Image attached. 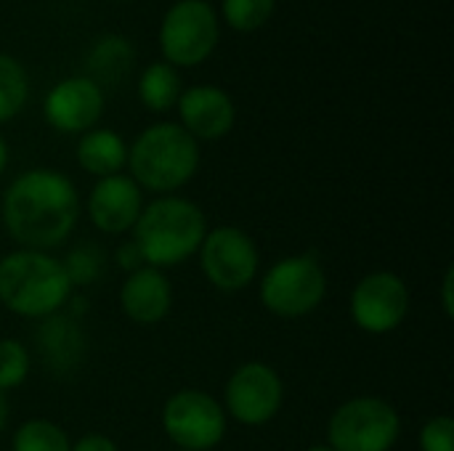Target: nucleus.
<instances>
[{"instance_id":"21","label":"nucleus","mask_w":454,"mask_h":451,"mask_svg":"<svg viewBox=\"0 0 454 451\" xmlns=\"http://www.w3.org/2000/svg\"><path fill=\"white\" fill-rule=\"evenodd\" d=\"M29 375V354L19 340H0V391L19 388Z\"/></svg>"},{"instance_id":"4","label":"nucleus","mask_w":454,"mask_h":451,"mask_svg":"<svg viewBox=\"0 0 454 451\" xmlns=\"http://www.w3.org/2000/svg\"><path fill=\"white\" fill-rule=\"evenodd\" d=\"M128 165L138 189L170 194L194 178L200 146L181 125L160 122L146 128L128 149Z\"/></svg>"},{"instance_id":"6","label":"nucleus","mask_w":454,"mask_h":451,"mask_svg":"<svg viewBox=\"0 0 454 451\" xmlns=\"http://www.w3.org/2000/svg\"><path fill=\"white\" fill-rule=\"evenodd\" d=\"M327 274L311 255H293L274 263L261 279V303L279 319H301L322 306Z\"/></svg>"},{"instance_id":"24","label":"nucleus","mask_w":454,"mask_h":451,"mask_svg":"<svg viewBox=\"0 0 454 451\" xmlns=\"http://www.w3.org/2000/svg\"><path fill=\"white\" fill-rule=\"evenodd\" d=\"M130 58V48L125 40L120 37H109L104 43H98V48L93 51L90 66H96L101 74H106V80H112V74H122Z\"/></svg>"},{"instance_id":"14","label":"nucleus","mask_w":454,"mask_h":451,"mask_svg":"<svg viewBox=\"0 0 454 451\" xmlns=\"http://www.w3.org/2000/svg\"><path fill=\"white\" fill-rule=\"evenodd\" d=\"M181 128L197 141H213L231 130L234 104L226 90L215 85H197L178 96Z\"/></svg>"},{"instance_id":"10","label":"nucleus","mask_w":454,"mask_h":451,"mask_svg":"<svg viewBox=\"0 0 454 451\" xmlns=\"http://www.w3.org/2000/svg\"><path fill=\"white\" fill-rule=\"evenodd\" d=\"M285 401V385L274 367L263 362L242 364L226 383L223 412L247 428H261L271 423Z\"/></svg>"},{"instance_id":"18","label":"nucleus","mask_w":454,"mask_h":451,"mask_svg":"<svg viewBox=\"0 0 454 451\" xmlns=\"http://www.w3.org/2000/svg\"><path fill=\"white\" fill-rule=\"evenodd\" d=\"M138 96L152 112H165L173 104H178L181 96V80L173 69V64H152L144 69L138 80Z\"/></svg>"},{"instance_id":"8","label":"nucleus","mask_w":454,"mask_h":451,"mask_svg":"<svg viewBox=\"0 0 454 451\" xmlns=\"http://www.w3.org/2000/svg\"><path fill=\"white\" fill-rule=\"evenodd\" d=\"M218 43V16L205 0H178L162 19L160 45L170 64L194 66Z\"/></svg>"},{"instance_id":"25","label":"nucleus","mask_w":454,"mask_h":451,"mask_svg":"<svg viewBox=\"0 0 454 451\" xmlns=\"http://www.w3.org/2000/svg\"><path fill=\"white\" fill-rule=\"evenodd\" d=\"M420 449L423 451H454V420L442 415L423 425L420 431Z\"/></svg>"},{"instance_id":"11","label":"nucleus","mask_w":454,"mask_h":451,"mask_svg":"<svg viewBox=\"0 0 454 451\" xmlns=\"http://www.w3.org/2000/svg\"><path fill=\"white\" fill-rule=\"evenodd\" d=\"M410 314V290L394 271L367 274L351 292V319L370 335H388Z\"/></svg>"},{"instance_id":"32","label":"nucleus","mask_w":454,"mask_h":451,"mask_svg":"<svg viewBox=\"0 0 454 451\" xmlns=\"http://www.w3.org/2000/svg\"><path fill=\"white\" fill-rule=\"evenodd\" d=\"M178 451H184V449H178Z\"/></svg>"},{"instance_id":"13","label":"nucleus","mask_w":454,"mask_h":451,"mask_svg":"<svg viewBox=\"0 0 454 451\" xmlns=\"http://www.w3.org/2000/svg\"><path fill=\"white\" fill-rule=\"evenodd\" d=\"M144 210L141 189L130 175H109L98 178L88 197V215L93 226L104 234H125L133 231L138 215Z\"/></svg>"},{"instance_id":"3","label":"nucleus","mask_w":454,"mask_h":451,"mask_svg":"<svg viewBox=\"0 0 454 451\" xmlns=\"http://www.w3.org/2000/svg\"><path fill=\"white\" fill-rule=\"evenodd\" d=\"M207 234L202 210L184 197H160L149 202L136 226L133 242L144 255V263L152 268H168L189 260L200 253V245Z\"/></svg>"},{"instance_id":"9","label":"nucleus","mask_w":454,"mask_h":451,"mask_svg":"<svg viewBox=\"0 0 454 451\" xmlns=\"http://www.w3.org/2000/svg\"><path fill=\"white\" fill-rule=\"evenodd\" d=\"M200 266L205 279L223 290H245L258 274V247L237 226H218L200 245Z\"/></svg>"},{"instance_id":"12","label":"nucleus","mask_w":454,"mask_h":451,"mask_svg":"<svg viewBox=\"0 0 454 451\" xmlns=\"http://www.w3.org/2000/svg\"><path fill=\"white\" fill-rule=\"evenodd\" d=\"M45 120L61 133H82L96 125L104 109L101 88L90 77L61 80L45 96Z\"/></svg>"},{"instance_id":"31","label":"nucleus","mask_w":454,"mask_h":451,"mask_svg":"<svg viewBox=\"0 0 454 451\" xmlns=\"http://www.w3.org/2000/svg\"><path fill=\"white\" fill-rule=\"evenodd\" d=\"M309 451H333V449H330V447H311Z\"/></svg>"},{"instance_id":"15","label":"nucleus","mask_w":454,"mask_h":451,"mask_svg":"<svg viewBox=\"0 0 454 451\" xmlns=\"http://www.w3.org/2000/svg\"><path fill=\"white\" fill-rule=\"evenodd\" d=\"M120 306L125 316L141 327L160 324L173 306V287L160 268L144 266L122 282Z\"/></svg>"},{"instance_id":"27","label":"nucleus","mask_w":454,"mask_h":451,"mask_svg":"<svg viewBox=\"0 0 454 451\" xmlns=\"http://www.w3.org/2000/svg\"><path fill=\"white\" fill-rule=\"evenodd\" d=\"M72 451H117V444L104 433H88L77 444H72Z\"/></svg>"},{"instance_id":"29","label":"nucleus","mask_w":454,"mask_h":451,"mask_svg":"<svg viewBox=\"0 0 454 451\" xmlns=\"http://www.w3.org/2000/svg\"><path fill=\"white\" fill-rule=\"evenodd\" d=\"M5 423H8V401H5V393L0 391V433L5 428Z\"/></svg>"},{"instance_id":"1","label":"nucleus","mask_w":454,"mask_h":451,"mask_svg":"<svg viewBox=\"0 0 454 451\" xmlns=\"http://www.w3.org/2000/svg\"><path fill=\"white\" fill-rule=\"evenodd\" d=\"M80 218L74 183L48 167L21 173L3 197V226L21 250H51L67 242Z\"/></svg>"},{"instance_id":"30","label":"nucleus","mask_w":454,"mask_h":451,"mask_svg":"<svg viewBox=\"0 0 454 451\" xmlns=\"http://www.w3.org/2000/svg\"><path fill=\"white\" fill-rule=\"evenodd\" d=\"M5 165H8V144H5L3 136H0V173L5 170Z\"/></svg>"},{"instance_id":"19","label":"nucleus","mask_w":454,"mask_h":451,"mask_svg":"<svg viewBox=\"0 0 454 451\" xmlns=\"http://www.w3.org/2000/svg\"><path fill=\"white\" fill-rule=\"evenodd\" d=\"M13 451H72V444L56 423L27 420L13 433Z\"/></svg>"},{"instance_id":"22","label":"nucleus","mask_w":454,"mask_h":451,"mask_svg":"<svg viewBox=\"0 0 454 451\" xmlns=\"http://www.w3.org/2000/svg\"><path fill=\"white\" fill-rule=\"evenodd\" d=\"M274 0H223V16L234 29L253 32L269 21Z\"/></svg>"},{"instance_id":"20","label":"nucleus","mask_w":454,"mask_h":451,"mask_svg":"<svg viewBox=\"0 0 454 451\" xmlns=\"http://www.w3.org/2000/svg\"><path fill=\"white\" fill-rule=\"evenodd\" d=\"M24 101H27L24 66L16 58L0 53V122L16 117Z\"/></svg>"},{"instance_id":"28","label":"nucleus","mask_w":454,"mask_h":451,"mask_svg":"<svg viewBox=\"0 0 454 451\" xmlns=\"http://www.w3.org/2000/svg\"><path fill=\"white\" fill-rule=\"evenodd\" d=\"M452 284H454V268L450 266V268H447V274H444V287H442V306H444V314H447L450 319L454 316Z\"/></svg>"},{"instance_id":"7","label":"nucleus","mask_w":454,"mask_h":451,"mask_svg":"<svg viewBox=\"0 0 454 451\" xmlns=\"http://www.w3.org/2000/svg\"><path fill=\"white\" fill-rule=\"evenodd\" d=\"M162 428L184 451H210L226 436V412L205 391H178L162 407Z\"/></svg>"},{"instance_id":"16","label":"nucleus","mask_w":454,"mask_h":451,"mask_svg":"<svg viewBox=\"0 0 454 451\" xmlns=\"http://www.w3.org/2000/svg\"><path fill=\"white\" fill-rule=\"evenodd\" d=\"M77 162L96 178H109L128 162V146L114 130H88L77 144Z\"/></svg>"},{"instance_id":"26","label":"nucleus","mask_w":454,"mask_h":451,"mask_svg":"<svg viewBox=\"0 0 454 451\" xmlns=\"http://www.w3.org/2000/svg\"><path fill=\"white\" fill-rule=\"evenodd\" d=\"M117 263H120L128 274H133V271H138V268L146 266V263H144V255H141V250L136 247L133 239H128L125 245H120V250H117Z\"/></svg>"},{"instance_id":"2","label":"nucleus","mask_w":454,"mask_h":451,"mask_svg":"<svg viewBox=\"0 0 454 451\" xmlns=\"http://www.w3.org/2000/svg\"><path fill=\"white\" fill-rule=\"evenodd\" d=\"M72 295L61 260L40 250H16L0 260V303L24 319L59 314Z\"/></svg>"},{"instance_id":"23","label":"nucleus","mask_w":454,"mask_h":451,"mask_svg":"<svg viewBox=\"0 0 454 451\" xmlns=\"http://www.w3.org/2000/svg\"><path fill=\"white\" fill-rule=\"evenodd\" d=\"M64 268H67V276L74 284H88V282H96L98 274H101V266H104V258H101V250L98 247H90V245H82L77 250H72L67 255V260H61Z\"/></svg>"},{"instance_id":"5","label":"nucleus","mask_w":454,"mask_h":451,"mask_svg":"<svg viewBox=\"0 0 454 451\" xmlns=\"http://www.w3.org/2000/svg\"><path fill=\"white\" fill-rule=\"evenodd\" d=\"M399 412L378 396H359L340 404L327 425L333 451H391L399 441Z\"/></svg>"},{"instance_id":"17","label":"nucleus","mask_w":454,"mask_h":451,"mask_svg":"<svg viewBox=\"0 0 454 451\" xmlns=\"http://www.w3.org/2000/svg\"><path fill=\"white\" fill-rule=\"evenodd\" d=\"M40 351L48 367H74L82 356V332L74 324V319L64 316H48L40 327Z\"/></svg>"}]
</instances>
